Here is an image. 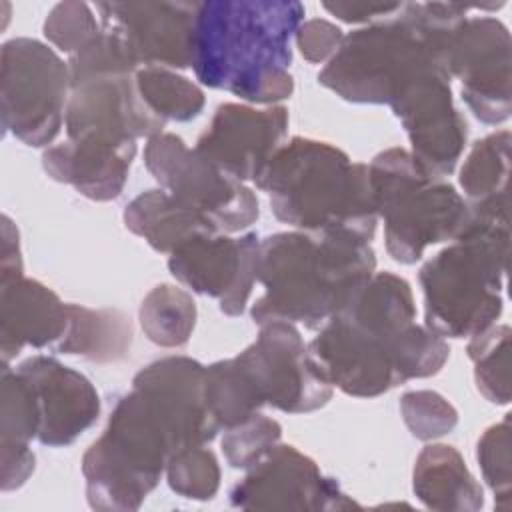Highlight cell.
I'll list each match as a JSON object with an SVG mask.
<instances>
[{
	"mask_svg": "<svg viewBox=\"0 0 512 512\" xmlns=\"http://www.w3.org/2000/svg\"><path fill=\"white\" fill-rule=\"evenodd\" d=\"M68 68L72 86H76L90 78L106 74H134L138 70V64L134 62L122 40L102 28L98 36H94L86 46L72 54Z\"/></svg>",
	"mask_w": 512,
	"mask_h": 512,
	"instance_id": "obj_31",
	"label": "cell"
},
{
	"mask_svg": "<svg viewBox=\"0 0 512 512\" xmlns=\"http://www.w3.org/2000/svg\"><path fill=\"white\" fill-rule=\"evenodd\" d=\"M450 72L430 68L404 84L390 100L400 118L416 162L434 178L456 168L466 144V120L454 108Z\"/></svg>",
	"mask_w": 512,
	"mask_h": 512,
	"instance_id": "obj_12",
	"label": "cell"
},
{
	"mask_svg": "<svg viewBox=\"0 0 512 512\" xmlns=\"http://www.w3.org/2000/svg\"><path fill=\"white\" fill-rule=\"evenodd\" d=\"M468 8L402 2L392 16L346 34L318 80L344 100L390 104L414 76L430 68L448 70L450 42Z\"/></svg>",
	"mask_w": 512,
	"mask_h": 512,
	"instance_id": "obj_4",
	"label": "cell"
},
{
	"mask_svg": "<svg viewBox=\"0 0 512 512\" xmlns=\"http://www.w3.org/2000/svg\"><path fill=\"white\" fill-rule=\"evenodd\" d=\"M164 124L142 100L134 74H106L72 86L64 116L68 140L136 142L164 132Z\"/></svg>",
	"mask_w": 512,
	"mask_h": 512,
	"instance_id": "obj_17",
	"label": "cell"
},
{
	"mask_svg": "<svg viewBox=\"0 0 512 512\" xmlns=\"http://www.w3.org/2000/svg\"><path fill=\"white\" fill-rule=\"evenodd\" d=\"M260 240L256 234L230 238L206 234L170 252L168 268L190 290L218 298L228 316L244 312L258 274Z\"/></svg>",
	"mask_w": 512,
	"mask_h": 512,
	"instance_id": "obj_15",
	"label": "cell"
},
{
	"mask_svg": "<svg viewBox=\"0 0 512 512\" xmlns=\"http://www.w3.org/2000/svg\"><path fill=\"white\" fill-rule=\"evenodd\" d=\"M414 492L434 510L482 508V488L458 450L446 444H432L420 452L414 466Z\"/></svg>",
	"mask_w": 512,
	"mask_h": 512,
	"instance_id": "obj_23",
	"label": "cell"
},
{
	"mask_svg": "<svg viewBox=\"0 0 512 512\" xmlns=\"http://www.w3.org/2000/svg\"><path fill=\"white\" fill-rule=\"evenodd\" d=\"M196 322L194 300L180 288L160 284L150 290L140 306V324L148 340L174 348L188 342Z\"/></svg>",
	"mask_w": 512,
	"mask_h": 512,
	"instance_id": "obj_26",
	"label": "cell"
},
{
	"mask_svg": "<svg viewBox=\"0 0 512 512\" xmlns=\"http://www.w3.org/2000/svg\"><path fill=\"white\" fill-rule=\"evenodd\" d=\"M508 214H476L468 228L420 270L424 322L438 336L472 338L502 312Z\"/></svg>",
	"mask_w": 512,
	"mask_h": 512,
	"instance_id": "obj_7",
	"label": "cell"
},
{
	"mask_svg": "<svg viewBox=\"0 0 512 512\" xmlns=\"http://www.w3.org/2000/svg\"><path fill=\"white\" fill-rule=\"evenodd\" d=\"M288 112L284 106L256 110L246 104H222L196 150L216 168L240 182H256L286 138Z\"/></svg>",
	"mask_w": 512,
	"mask_h": 512,
	"instance_id": "obj_18",
	"label": "cell"
},
{
	"mask_svg": "<svg viewBox=\"0 0 512 512\" xmlns=\"http://www.w3.org/2000/svg\"><path fill=\"white\" fill-rule=\"evenodd\" d=\"M388 254L402 264L422 258L426 246L456 240L472 210L452 184L430 176L404 148L380 152L368 166Z\"/></svg>",
	"mask_w": 512,
	"mask_h": 512,
	"instance_id": "obj_8",
	"label": "cell"
},
{
	"mask_svg": "<svg viewBox=\"0 0 512 512\" xmlns=\"http://www.w3.org/2000/svg\"><path fill=\"white\" fill-rule=\"evenodd\" d=\"M134 156L136 142L78 138L48 148L42 164L50 178L74 186L90 200L106 202L120 196Z\"/></svg>",
	"mask_w": 512,
	"mask_h": 512,
	"instance_id": "obj_20",
	"label": "cell"
},
{
	"mask_svg": "<svg viewBox=\"0 0 512 512\" xmlns=\"http://www.w3.org/2000/svg\"><path fill=\"white\" fill-rule=\"evenodd\" d=\"M414 318L410 284L392 272L372 274L308 344L312 366L330 386L358 398L432 376L444 366L450 348Z\"/></svg>",
	"mask_w": 512,
	"mask_h": 512,
	"instance_id": "obj_1",
	"label": "cell"
},
{
	"mask_svg": "<svg viewBox=\"0 0 512 512\" xmlns=\"http://www.w3.org/2000/svg\"><path fill=\"white\" fill-rule=\"evenodd\" d=\"M86 450L82 472L88 502L98 510H136L158 484L168 460L198 446L186 416L158 390L132 382Z\"/></svg>",
	"mask_w": 512,
	"mask_h": 512,
	"instance_id": "obj_5",
	"label": "cell"
},
{
	"mask_svg": "<svg viewBox=\"0 0 512 512\" xmlns=\"http://www.w3.org/2000/svg\"><path fill=\"white\" fill-rule=\"evenodd\" d=\"M448 72L462 82V98L484 124L510 116V34L490 16L464 18L450 42Z\"/></svg>",
	"mask_w": 512,
	"mask_h": 512,
	"instance_id": "obj_13",
	"label": "cell"
},
{
	"mask_svg": "<svg viewBox=\"0 0 512 512\" xmlns=\"http://www.w3.org/2000/svg\"><path fill=\"white\" fill-rule=\"evenodd\" d=\"M70 322L64 338L54 346L60 354H78L94 362H114L132 344L130 320L118 310H90L68 304Z\"/></svg>",
	"mask_w": 512,
	"mask_h": 512,
	"instance_id": "obj_25",
	"label": "cell"
},
{
	"mask_svg": "<svg viewBox=\"0 0 512 512\" xmlns=\"http://www.w3.org/2000/svg\"><path fill=\"white\" fill-rule=\"evenodd\" d=\"M100 30L92 8L84 2H60L44 22V36L70 54L86 46Z\"/></svg>",
	"mask_w": 512,
	"mask_h": 512,
	"instance_id": "obj_33",
	"label": "cell"
},
{
	"mask_svg": "<svg viewBox=\"0 0 512 512\" xmlns=\"http://www.w3.org/2000/svg\"><path fill=\"white\" fill-rule=\"evenodd\" d=\"M508 340L510 328L506 324H492L468 342V356L476 364L474 376L478 390L496 404H508L510 400Z\"/></svg>",
	"mask_w": 512,
	"mask_h": 512,
	"instance_id": "obj_28",
	"label": "cell"
},
{
	"mask_svg": "<svg viewBox=\"0 0 512 512\" xmlns=\"http://www.w3.org/2000/svg\"><path fill=\"white\" fill-rule=\"evenodd\" d=\"M280 424L274 418L252 414L244 422L226 430L222 450L232 468H252L260 462L280 440Z\"/></svg>",
	"mask_w": 512,
	"mask_h": 512,
	"instance_id": "obj_32",
	"label": "cell"
},
{
	"mask_svg": "<svg viewBox=\"0 0 512 512\" xmlns=\"http://www.w3.org/2000/svg\"><path fill=\"white\" fill-rule=\"evenodd\" d=\"M400 408L406 426L420 440L438 438L450 432L458 422V414L452 404H448L440 394L428 390L404 394Z\"/></svg>",
	"mask_w": 512,
	"mask_h": 512,
	"instance_id": "obj_34",
	"label": "cell"
},
{
	"mask_svg": "<svg viewBox=\"0 0 512 512\" xmlns=\"http://www.w3.org/2000/svg\"><path fill=\"white\" fill-rule=\"evenodd\" d=\"M124 224L158 252H174L192 238L216 232L202 216L174 200L164 188L138 194L124 210Z\"/></svg>",
	"mask_w": 512,
	"mask_h": 512,
	"instance_id": "obj_22",
	"label": "cell"
},
{
	"mask_svg": "<svg viewBox=\"0 0 512 512\" xmlns=\"http://www.w3.org/2000/svg\"><path fill=\"white\" fill-rule=\"evenodd\" d=\"M136 88L146 106L164 122H186L196 118L204 108L202 90L188 78L162 68L144 66L134 72Z\"/></svg>",
	"mask_w": 512,
	"mask_h": 512,
	"instance_id": "obj_27",
	"label": "cell"
},
{
	"mask_svg": "<svg viewBox=\"0 0 512 512\" xmlns=\"http://www.w3.org/2000/svg\"><path fill=\"white\" fill-rule=\"evenodd\" d=\"M170 488L194 500H210L220 484V468L212 450L192 446L176 452L166 464Z\"/></svg>",
	"mask_w": 512,
	"mask_h": 512,
	"instance_id": "obj_30",
	"label": "cell"
},
{
	"mask_svg": "<svg viewBox=\"0 0 512 512\" xmlns=\"http://www.w3.org/2000/svg\"><path fill=\"white\" fill-rule=\"evenodd\" d=\"M478 462L486 484L508 506L510 496V418L490 426L478 442Z\"/></svg>",
	"mask_w": 512,
	"mask_h": 512,
	"instance_id": "obj_35",
	"label": "cell"
},
{
	"mask_svg": "<svg viewBox=\"0 0 512 512\" xmlns=\"http://www.w3.org/2000/svg\"><path fill=\"white\" fill-rule=\"evenodd\" d=\"M2 448L28 446L38 436L40 414L32 384L28 378L12 370L8 364L2 366Z\"/></svg>",
	"mask_w": 512,
	"mask_h": 512,
	"instance_id": "obj_29",
	"label": "cell"
},
{
	"mask_svg": "<svg viewBox=\"0 0 512 512\" xmlns=\"http://www.w3.org/2000/svg\"><path fill=\"white\" fill-rule=\"evenodd\" d=\"M2 126L28 146L50 144L64 122L72 90L68 64L34 38L2 46Z\"/></svg>",
	"mask_w": 512,
	"mask_h": 512,
	"instance_id": "obj_9",
	"label": "cell"
},
{
	"mask_svg": "<svg viewBox=\"0 0 512 512\" xmlns=\"http://www.w3.org/2000/svg\"><path fill=\"white\" fill-rule=\"evenodd\" d=\"M510 132L500 130L478 140L462 170L460 186L476 214H508Z\"/></svg>",
	"mask_w": 512,
	"mask_h": 512,
	"instance_id": "obj_24",
	"label": "cell"
},
{
	"mask_svg": "<svg viewBox=\"0 0 512 512\" xmlns=\"http://www.w3.org/2000/svg\"><path fill=\"white\" fill-rule=\"evenodd\" d=\"M402 2H394V4H366V2H352V4H324V8L340 18L342 22H350V24H358V22H372V20H382L392 16Z\"/></svg>",
	"mask_w": 512,
	"mask_h": 512,
	"instance_id": "obj_37",
	"label": "cell"
},
{
	"mask_svg": "<svg viewBox=\"0 0 512 512\" xmlns=\"http://www.w3.org/2000/svg\"><path fill=\"white\" fill-rule=\"evenodd\" d=\"M342 30L328 20H306L296 30V44L308 62H322L332 58L342 42Z\"/></svg>",
	"mask_w": 512,
	"mask_h": 512,
	"instance_id": "obj_36",
	"label": "cell"
},
{
	"mask_svg": "<svg viewBox=\"0 0 512 512\" xmlns=\"http://www.w3.org/2000/svg\"><path fill=\"white\" fill-rule=\"evenodd\" d=\"M278 220L316 234H344L370 242L376 204L368 166L352 162L340 148L292 138L282 144L256 180Z\"/></svg>",
	"mask_w": 512,
	"mask_h": 512,
	"instance_id": "obj_6",
	"label": "cell"
},
{
	"mask_svg": "<svg viewBox=\"0 0 512 512\" xmlns=\"http://www.w3.org/2000/svg\"><path fill=\"white\" fill-rule=\"evenodd\" d=\"M230 500L246 510H340L356 506L314 460L294 446L276 444L232 488Z\"/></svg>",
	"mask_w": 512,
	"mask_h": 512,
	"instance_id": "obj_14",
	"label": "cell"
},
{
	"mask_svg": "<svg viewBox=\"0 0 512 512\" xmlns=\"http://www.w3.org/2000/svg\"><path fill=\"white\" fill-rule=\"evenodd\" d=\"M302 20L304 6L294 0L198 2L190 66L204 86L248 102L290 98V38Z\"/></svg>",
	"mask_w": 512,
	"mask_h": 512,
	"instance_id": "obj_2",
	"label": "cell"
},
{
	"mask_svg": "<svg viewBox=\"0 0 512 512\" xmlns=\"http://www.w3.org/2000/svg\"><path fill=\"white\" fill-rule=\"evenodd\" d=\"M70 322L68 304L50 288L30 278H16L2 284L0 350L8 364L24 346H56Z\"/></svg>",
	"mask_w": 512,
	"mask_h": 512,
	"instance_id": "obj_21",
	"label": "cell"
},
{
	"mask_svg": "<svg viewBox=\"0 0 512 512\" xmlns=\"http://www.w3.org/2000/svg\"><path fill=\"white\" fill-rule=\"evenodd\" d=\"M370 242L344 234L278 232L260 240L256 280L264 294L252 306L256 324L302 322L322 328L372 278Z\"/></svg>",
	"mask_w": 512,
	"mask_h": 512,
	"instance_id": "obj_3",
	"label": "cell"
},
{
	"mask_svg": "<svg viewBox=\"0 0 512 512\" xmlns=\"http://www.w3.org/2000/svg\"><path fill=\"white\" fill-rule=\"evenodd\" d=\"M144 164L174 200L220 234L244 230L260 214L258 200L244 182L216 168L176 134L160 132L148 138Z\"/></svg>",
	"mask_w": 512,
	"mask_h": 512,
	"instance_id": "obj_10",
	"label": "cell"
},
{
	"mask_svg": "<svg viewBox=\"0 0 512 512\" xmlns=\"http://www.w3.org/2000/svg\"><path fill=\"white\" fill-rule=\"evenodd\" d=\"M198 2H98L102 28L128 48L140 66L188 68Z\"/></svg>",
	"mask_w": 512,
	"mask_h": 512,
	"instance_id": "obj_16",
	"label": "cell"
},
{
	"mask_svg": "<svg viewBox=\"0 0 512 512\" xmlns=\"http://www.w3.org/2000/svg\"><path fill=\"white\" fill-rule=\"evenodd\" d=\"M32 384L44 446H66L90 428L100 414V398L80 372L50 356H32L18 368Z\"/></svg>",
	"mask_w": 512,
	"mask_h": 512,
	"instance_id": "obj_19",
	"label": "cell"
},
{
	"mask_svg": "<svg viewBox=\"0 0 512 512\" xmlns=\"http://www.w3.org/2000/svg\"><path fill=\"white\" fill-rule=\"evenodd\" d=\"M4 242H2V284L22 276V258L18 246V230H14L8 216H4Z\"/></svg>",
	"mask_w": 512,
	"mask_h": 512,
	"instance_id": "obj_38",
	"label": "cell"
},
{
	"mask_svg": "<svg viewBox=\"0 0 512 512\" xmlns=\"http://www.w3.org/2000/svg\"><path fill=\"white\" fill-rule=\"evenodd\" d=\"M260 406L282 412H312L332 396V386L318 376L300 332L290 322H266L254 344L234 358Z\"/></svg>",
	"mask_w": 512,
	"mask_h": 512,
	"instance_id": "obj_11",
	"label": "cell"
}]
</instances>
